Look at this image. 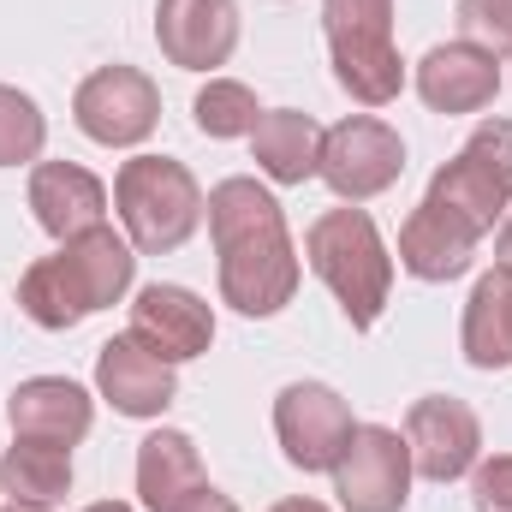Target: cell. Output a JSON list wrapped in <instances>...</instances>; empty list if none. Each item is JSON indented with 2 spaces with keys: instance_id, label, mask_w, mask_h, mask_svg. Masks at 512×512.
Returning a JSON list of instances; mask_svg holds the SVG:
<instances>
[{
  "instance_id": "1",
  "label": "cell",
  "mask_w": 512,
  "mask_h": 512,
  "mask_svg": "<svg viewBox=\"0 0 512 512\" xmlns=\"http://www.w3.org/2000/svg\"><path fill=\"white\" fill-rule=\"evenodd\" d=\"M209 239H215V274L221 304L239 316H280L298 292V245L286 233V209L256 179H221L203 203Z\"/></svg>"
},
{
  "instance_id": "2",
  "label": "cell",
  "mask_w": 512,
  "mask_h": 512,
  "mask_svg": "<svg viewBox=\"0 0 512 512\" xmlns=\"http://www.w3.org/2000/svg\"><path fill=\"white\" fill-rule=\"evenodd\" d=\"M137 280V251H131L126 233L114 227H90L78 239H66L54 256L30 262L24 280H18V310L48 328V334H66L78 322H90L96 310H114Z\"/></svg>"
},
{
  "instance_id": "3",
  "label": "cell",
  "mask_w": 512,
  "mask_h": 512,
  "mask_svg": "<svg viewBox=\"0 0 512 512\" xmlns=\"http://www.w3.org/2000/svg\"><path fill=\"white\" fill-rule=\"evenodd\" d=\"M304 256H310L316 280L340 298L352 328H376L382 322L387 298H393V256H387L376 221L358 203L316 215L310 233H304Z\"/></svg>"
},
{
  "instance_id": "4",
  "label": "cell",
  "mask_w": 512,
  "mask_h": 512,
  "mask_svg": "<svg viewBox=\"0 0 512 512\" xmlns=\"http://www.w3.org/2000/svg\"><path fill=\"white\" fill-rule=\"evenodd\" d=\"M203 185L173 155H131L114 173V209L137 256H173L203 227Z\"/></svg>"
},
{
  "instance_id": "5",
  "label": "cell",
  "mask_w": 512,
  "mask_h": 512,
  "mask_svg": "<svg viewBox=\"0 0 512 512\" xmlns=\"http://www.w3.org/2000/svg\"><path fill=\"white\" fill-rule=\"evenodd\" d=\"M322 30L334 78L358 108H387L405 90V60L393 42V0H322Z\"/></svg>"
},
{
  "instance_id": "6",
  "label": "cell",
  "mask_w": 512,
  "mask_h": 512,
  "mask_svg": "<svg viewBox=\"0 0 512 512\" xmlns=\"http://www.w3.org/2000/svg\"><path fill=\"white\" fill-rule=\"evenodd\" d=\"M429 197L447 203V209H459L489 239L512 209V120H483V126L471 131L465 149L447 167H435Z\"/></svg>"
},
{
  "instance_id": "7",
  "label": "cell",
  "mask_w": 512,
  "mask_h": 512,
  "mask_svg": "<svg viewBox=\"0 0 512 512\" xmlns=\"http://www.w3.org/2000/svg\"><path fill=\"white\" fill-rule=\"evenodd\" d=\"M405 173V143L399 131L376 114H346L340 126L322 131V155H316V179L340 197V203H370L399 185Z\"/></svg>"
},
{
  "instance_id": "8",
  "label": "cell",
  "mask_w": 512,
  "mask_h": 512,
  "mask_svg": "<svg viewBox=\"0 0 512 512\" xmlns=\"http://www.w3.org/2000/svg\"><path fill=\"white\" fill-rule=\"evenodd\" d=\"M328 477H334V495H340L346 512H405L417 471H411V447H405L399 429L358 423Z\"/></svg>"
},
{
  "instance_id": "9",
  "label": "cell",
  "mask_w": 512,
  "mask_h": 512,
  "mask_svg": "<svg viewBox=\"0 0 512 512\" xmlns=\"http://www.w3.org/2000/svg\"><path fill=\"white\" fill-rule=\"evenodd\" d=\"M72 120L90 143H108V149H137L155 120H161V90L149 72L137 66H96L78 96H72Z\"/></svg>"
},
{
  "instance_id": "10",
  "label": "cell",
  "mask_w": 512,
  "mask_h": 512,
  "mask_svg": "<svg viewBox=\"0 0 512 512\" xmlns=\"http://www.w3.org/2000/svg\"><path fill=\"white\" fill-rule=\"evenodd\" d=\"M352 429H358L352 405L328 382H292L274 399V435H280L286 465H298V471H334Z\"/></svg>"
},
{
  "instance_id": "11",
  "label": "cell",
  "mask_w": 512,
  "mask_h": 512,
  "mask_svg": "<svg viewBox=\"0 0 512 512\" xmlns=\"http://www.w3.org/2000/svg\"><path fill=\"white\" fill-rule=\"evenodd\" d=\"M405 447H411V471L423 483H459L483 459V423L465 399L429 393L405 411Z\"/></svg>"
},
{
  "instance_id": "12",
  "label": "cell",
  "mask_w": 512,
  "mask_h": 512,
  "mask_svg": "<svg viewBox=\"0 0 512 512\" xmlns=\"http://www.w3.org/2000/svg\"><path fill=\"white\" fill-rule=\"evenodd\" d=\"M131 340H143L155 358L167 364H191L215 346V310L209 298H197L191 286H173V280H155L131 298Z\"/></svg>"
},
{
  "instance_id": "13",
  "label": "cell",
  "mask_w": 512,
  "mask_h": 512,
  "mask_svg": "<svg viewBox=\"0 0 512 512\" xmlns=\"http://www.w3.org/2000/svg\"><path fill=\"white\" fill-rule=\"evenodd\" d=\"M155 42L179 72H215L239 48V0H161Z\"/></svg>"
},
{
  "instance_id": "14",
  "label": "cell",
  "mask_w": 512,
  "mask_h": 512,
  "mask_svg": "<svg viewBox=\"0 0 512 512\" xmlns=\"http://www.w3.org/2000/svg\"><path fill=\"white\" fill-rule=\"evenodd\" d=\"M477 245H483V233H477L459 209L423 197V203L405 215V227H399V268H405L411 280L447 286V280H459V274L471 268Z\"/></svg>"
},
{
  "instance_id": "15",
  "label": "cell",
  "mask_w": 512,
  "mask_h": 512,
  "mask_svg": "<svg viewBox=\"0 0 512 512\" xmlns=\"http://www.w3.org/2000/svg\"><path fill=\"white\" fill-rule=\"evenodd\" d=\"M417 96L429 114H483L501 96V60L477 42H441L417 60Z\"/></svg>"
},
{
  "instance_id": "16",
  "label": "cell",
  "mask_w": 512,
  "mask_h": 512,
  "mask_svg": "<svg viewBox=\"0 0 512 512\" xmlns=\"http://www.w3.org/2000/svg\"><path fill=\"white\" fill-rule=\"evenodd\" d=\"M30 215L48 239H78L90 227H108V185L78 161H36L30 167Z\"/></svg>"
},
{
  "instance_id": "17",
  "label": "cell",
  "mask_w": 512,
  "mask_h": 512,
  "mask_svg": "<svg viewBox=\"0 0 512 512\" xmlns=\"http://www.w3.org/2000/svg\"><path fill=\"white\" fill-rule=\"evenodd\" d=\"M96 393L120 411V417H161L173 399H179V376H173V364L167 358H155L143 340H108L102 352H96Z\"/></svg>"
},
{
  "instance_id": "18",
  "label": "cell",
  "mask_w": 512,
  "mask_h": 512,
  "mask_svg": "<svg viewBox=\"0 0 512 512\" xmlns=\"http://www.w3.org/2000/svg\"><path fill=\"white\" fill-rule=\"evenodd\" d=\"M6 423H12V435L78 447L90 435V423H96V399H90V387H78L72 376H30V382L12 387Z\"/></svg>"
},
{
  "instance_id": "19",
  "label": "cell",
  "mask_w": 512,
  "mask_h": 512,
  "mask_svg": "<svg viewBox=\"0 0 512 512\" xmlns=\"http://www.w3.org/2000/svg\"><path fill=\"white\" fill-rule=\"evenodd\" d=\"M203 459H197V441L185 429H155L137 441V501L149 512H173L185 507L197 489H203Z\"/></svg>"
},
{
  "instance_id": "20",
  "label": "cell",
  "mask_w": 512,
  "mask_h": 512,
  "mask_svg": "<svg viewBox=\"0 0 512 512\" xmlns=\"http://www.w3.org/2000/svg\"><path fill=\"white\" fill-rule=\"evenodd\" d=\"M251 155L262 167V179L274 185H304L316 179V155H322V126L298 108H262V120L251 131Z\"/></svg>"
},
{
  "instance_id": "21",
  "label": "cell",
  "mask_w": 512,
  "mask_h": 512,
  "mask_svg": "<svg viewBox=\"0 0 512 512\" xmlns=\"http://www.w3.org/2000/svg\"><path fill=\"white\" fill-rule=\"evenodd\" d=\"M459 346H465V364H477V370H507L512 364V268L495 262L471 286Z\"/></svg>"
},
{
  "instance_id": "22",
  "label": "cell",
  "mask_w": 512,
  "mask_h": 512,
  "mask_svg": "<svg viewBox=\"0 0 512 512\" xmlns=\"http://www.w3.org/2000/svg\"><path fill=\"white\" fill-rule=\"evenodd\" d=\"M0 495H12V501H24V507H54V501H66V495H72V447L12 435V447L0 453Z\"/></svg>"
},
{
  "instance_id": "23",
  "label": "cell",
  "mask_w": 512,
  "mask_h": 512,
  "mask_svg": "<svg viewBox=\"0 0 512 512\" xmlns=\"http://www.w3.org/2000/svg\"><path fill=\"white\" fill-rule=\"evenodd\" d=\"M191 120H197L203 137L227 143V137H251L256 120H262V108H256L251 84H239V78H209V84L197 90V102H191Z\"/></svg>"
},
{
  "instance_id": "24",
  "label": "cell",
  "mask_w": 512,
  "mask_h": 512,
  "mask_svg": "<svg viewBox=\"0 0 512 512\" xmlns=\"http://www.w3.org/2000/svg\"><path fill=\"white\" fill-rule=\"evenodd\" d=\"M48 143V114L36 108V96L0 84V167H24L36 161Z\"/></svg>"
},
{
  "instance_id": "25",
  "label": "cell",
  "mask_w": 512,
  "mask_h": 512,
  "mask_svg": "<svg viewBox=\"0 0 512 512\" xmlns=\"http://www.w3.org/2000/svg\"><path fill=\"white\" fill-rule=\"evenodd\" d=\"M459 36L489 48L495 60L512 54V0H459Z\"/></svg>"
},
{
  "instance_id": "26",
  "label": "cell",
  "mask_w": 512,
  "mask_h": 512,
  "mask_svg": "<svg viewBox=\"0 0 512 512\" xmlns=\"http://www.w3.org/2000/svg\"><path fill=\"white\" fill-rule=\"evenodd\" d=\"M471 501H477V512H512V453L477 459V471H471Z\"/></svg>"
},
{
  "instance_id": "27",
  "label": "cell",
  "mask_w": 512,
  "mask_h": 512,
  "mask_svg": "<svg viewBox=\"0 0 512 512\" xmlns=\"http://www.w3.org/2000/svg\"><path fill=\"white\" fill-rule=\"evenodd\" d=\"M173 512H239V501H233V495H221V489H209V483H203V489H197V495H191V501H185V507H173Z\"/></svg>"
},
{
  "instance_id": "28",
  "label": "cell",
  "mask_w": 512,
  "mask_h": 512,
  "mask_svg": "<svg viewBox=\"0 0 512 512\" xmlns=\"http://www.w3.org/2000/svg\"><path fill=\"white\" fill-rule=\"evenodd\" d=\"M495 262H501V268H512V209H507V221L495 227Z\"/></svg>"
},
{
  "instance_id": "29",
  "label": "cell",
  "mask_w": 512,
  "mask_h": 512,
  "mask_svg": "<svg viewBox=\"0 0 512 512\" xmlns=\"http://www.w3.org/2000/svg\"><path fill=\"white\" fill-rule=\"evenodd\" d=\"M268 512H328L322 501H304V495H292V501H274Z\"/></svg>"
},
{
  "instance_id": "30",
  "label": "cell",
  "mask_w": 512,
  "mask_h": 512,
  "mask_svg": "<svg viewBox=\"0 0 512 512\" xmlns=\"http://www.w3.org/2000/svg\"><path fill=\"white\" fill-rule=\"evenodd\" d=\"M84 512H131L126 501H96V507H84Z\"/></svg>"
},
{
  "instance_id": "31",
  "label": "cell",
  "mask_w": 512,
  "mask_h": 512,
  "mask_svg": "<svg viewBox=\"0 0 512 512\" xmlns=\"http://www.w3.org/2000/svg\"><path fill=\"white\" fill-rule=\"evenodd\" d=\"M0 512H54V507H24V501H12V507H0Z\"/></svg>"
}]
</instances>
